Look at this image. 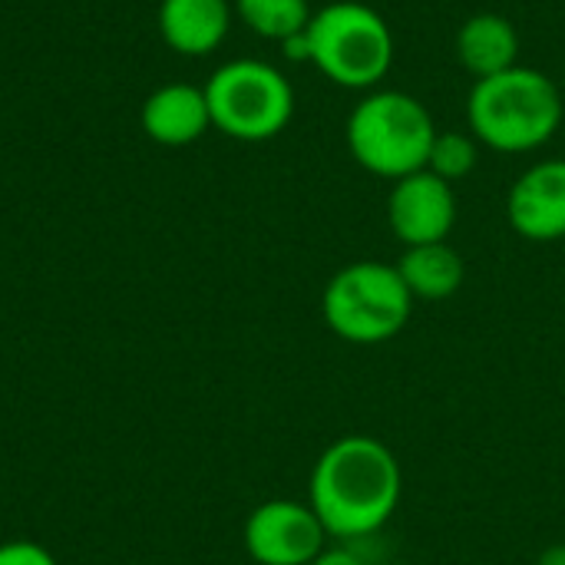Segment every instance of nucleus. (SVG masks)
<instances>
[{"label": "nucleus", "mask_w": 565, "mask_h": 565, "mask_svg": "<svg viewBox=\"0 0 565 565\" xmlns=\"http://www.w3.org/2000/svg\"><path fill=\"white\" fill-rule=\"evenodd\" d=\"M401 493L404 473L394 450L371 434H344L315 460L308 507L331 540H364L387 526Z\"/></svg>", "instance_id": "f257e3e1"}, {"label": "nucleus", "mask_w": 565, "mask_h": 565, "mask_svg": "<svg viewBox=\"0 0 565 565\" xmlns=\"http://www.w3.org/2000/svg\"><path fill=\"white\" fill-rule=\"evenodd\" d=\"M394 268L404 278L414 301H447L463 288V278H467V265L460 252L450 248L447 242L411 245L404 248Z\"/></svg>", "instance_id": "ddd939ff"}, {"label": "nucleus", "mask_w": 565, "mask_h": 565, "mask_svg": "<svg viewBox=\"0 0 565 565\" xmlns=\"http://www.w3.org/2000/svg\"><path fill=\"white\" fill-rule=\"evenodd\" d=\"M507 218L530 242L565 238V159H543L513 182Z\"/></svg>", "instance_id": "1a4fd4ad"}, {"label": "nucleus", "mask_w": 565, "mask_h": 565, "mask_svg": "<svg viewBox=\"0 0 565 565\" xmlns=\"http://www.w3.org/2000/svg\"><path fill=\"white\" fill-rule=\"evenodd\" d=\"M477 159H480L477 136H467V132H437V139L430 146V156H427V169L434 175H440L444 182L454 185V182L467 179L477 169Z\"/></svg>", "instance_id": "2eb2a0df"}, {"label": "nucleus", "mask_w": 565, "mask_h": 565, "mask_svg": "<svg viewBox=\"0 0 565 565\" xmlns=\"http://www.w3.org/2000/svg\"><path fill=\"white\" fill-rule=\"evenodd\" d=\"M308 63L344 89L377 86L394 63V33L387 20L358 0H338L311 13Z\"/></svg>", "instance_id": "20e7f679"}, {"label": "nucleus", "mask_w": 565, "mask_h": 565, "mask_svg": "<svg viewBox=\"0 0 565 565\" xmlns=\"http://www.w3.org/2000/svg\"><path fill=\"white\" fill-rule=\"evenodd\" d=\"M516 56H520V33L500 13H473L457 33V60L477 79L516 66Z\"/></svg>", "instance_id": "f8f14e48"}, {"label": "nucleus", "mask_w": 565, "mask_h": 565, "mask_svg": "<svg viewBox=\"0 0 565 565\" xmlns=\"http://www.w3.org/2000/svg\"><path fill=\"white\" fill-rule=\"evenodd\" d=\"M321 315L341 341L384 344L407 328L414 315V295L394 265L351 262L324 285Z\"/></svg>", "instance_id": "39448f33"}, {"label": "nucleus", "mask_w": 565, "mask_h": 565, "mask_svg": "<svg viewBox=\"0 0 565 565\" xmlns=\"http://www.w3.org/2000/svg\"><path fill=\"white\" fill-rule=\"evenodd\" d=\"M563 96H565V70H563Z\"/></svg>", "instance_id": "6ab92c4d"}, {"label": "nucleus", "mask_w": 565, "mask_h": 565, "mask_svg": "<svg viewBox=\"0 0 565 565\" xmlns=\"http://www.w3.org/2000/svg\"><path fill=\"white\" fill-rule=\"evenodd\" d=\"M212 126L242 142L275 139L295 116V89L265 60H232L202 86Z\"/></svg>", "instance_id": "423d86ee"}, {"label": "nucleus", "mask_w": 565, "mask_h": 565, "mask_svg": "<svg viewBox=\"0 0 565 565\" xmlns=\"http://www.w3.org/2000/svg\"><path fill=\"white\" fill-rule=\"evenodd\" d=\"M232 26L228 0H162L159 33L182 56L212 53Z\"/></svg>", "instance_id": "9b49d317"}, {"label": "nucleus", "mask_w": 565, "mask_h": 565, "mask_svg": "<svg viewBox=\"0 0 565 565\" xmlns=\"http://www.w3.org/2000/svg\"><path fill=\"white\" fill-rule=\"evenodd\" d=\"M563 86L533 66H510L477 79L467 99V119L487 149L533 152L546 146L563 122Z\"/></svg>", "instance_id": "f03ea898"}, {"label": "nucleus", "mask_w": 565, "mask_h": 565, "mask_svg": "<svg viewBox=\"0 0 565 565\" xmlns=\"http://www.w3.org/2000/svg\"><path fill=\"white\" fill-rule=\"evenodd\" d=\"M0 565H56L36 543H7L0 546Z\"/></svg>", "instance_id": "dca6fc26"}, {"label": "nucleus", "mask_w": 565, "mask_h": 565, "mask_svg": "<svg viewBox=\"0 0 565 565\" xmlns=\"http://www.w3.org/2000/svg\"><path fill=\"white\" fill-rule=\"evenodd\" d=\"M536 565H565V546H550Z\"/></svg>", "instance_id": "a211bd4d"}, {"label": "nucleus", "mask_w": 565, "mask_h": 565, "mask_svg": "<svg viewBox=\"0 0 565 565\" xmlns=\"http://www.w3.org/2000/svg\"><path fill=\"white\" fill-rule=\"evenodd\" d=\"M434 139L437 126L430 109L401 89H377L348 116V149L354 162L391 182L427 169Z\"/></svg>", "instance_id": "7ed1b4c3"}, {"label": "nucleus", "mask_w": 565, "mask_h": 565, "mask_svg": "<svg viewBox=\"0 0 565 565\" xmlns=\"http://www.w3.org/2000/svg\"><path fill=\"white\" fill-rule=\"evenodd\" d=\"M328 540L318 513L295 500H268L245 523V550L262 565H311Z\"/></svg>", "instance_id": "0eeeda50"}, {"label": "nucleus", "mask_w": 565, "mask_h": 565, "mask_svg": "<svg viewBox=\"0 0 565 565\" xmlns=\"http://www.w3.org/2000/svg\"><path fill=\"white\" fill-rule=\"evenodd\" d=\"M235 10L248 30L278 43L308 30L311 23L308 0H235Z\"/></svg>", "instance_id": "4468645a"}, {"label": "nucleus", "mask_w": 565, "mask_h": 565, "mask_svg": "<svg viewBox=\"0 0 565 565\" xmlns=\"http://www.w3.org/2000/svg\"><path fill=\"white\" fill-rule=\"evenodd\" d=\"M387 222L404 248L447 242L457 222V192L430 169L411 172L387 195Z\"/></svg>", "instance_id": "6e6552de"}, {"label": "nucleus", "mask_w": 565, "mask_h": 565, "mask_svg": "<svg viewBox=\"0 0 565 565\" xmlns=\"http://www.w3.org/2000/svg\"><path fill=\"white\" fill-rule=\"evenodd\" d=\"M142 129L159 146H189L212 126L205 89L189 83H166L142 103Z\"/></svg>", "instance_id": "9d476101"}, {"label": "nucleus", "mask_w": 565, "mask_h": 565, "mask_svg": "<svg viewBox=\"0 0 565 565\" xmlns=\"http://www.w3.org/2000/svg\"><path fill=\"white\" fill-rule=\"evenodd\" d=\"M311 565H364V559L354 553V550H348V546H324L318 556H315V563Z\"/></svg>", "instance_id": "f3484780"}]
</instances>
